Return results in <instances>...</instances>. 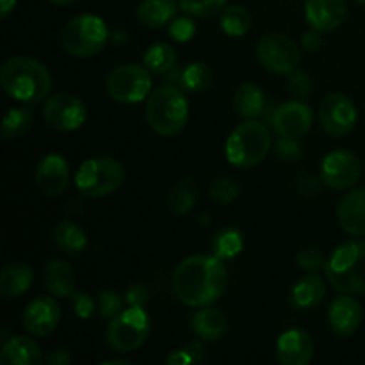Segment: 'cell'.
Returning <instances> with one entry per match:
<instances>
[{"mask_svg":"<svg viewBox=\"0 0 365 365\" xmlns=\"http://www.w3.org/2000/svg\"><path fill=\"white\" fill-rule=\"evenodd\" d=\"M227 287V269L216 255H192L178 264L173 274L177 298L187 307H209Z\"/></svg>","mask_w":365,"mask_h":365,"instance_id":"6da1fadb","label":"cell"},{"mask_svg":"<svg viewBox=\"0 0 365 365\" xmlns=\"http://www.w3.org/2000/svg\"><path fill=\"white\" fill-rule=\"evenodd\" d=\"M2 86L11 98L27 106H36L50 95L52 77L48 70L32 57H11L0 71Z\"/></svg>","mask_w":365,"mask_h":365,"instance_id":"7a4b0ae2","label":"cell"},{"mask_svg":"<svg viewBox=\"0 0 365 365\" xmlns=\"http://www.w3.org/2000/svg\"><path fill=\"white\" fill-rule=\"evenodd\" d=\"M146 120L159 135H178L189 120L187 98L180 89L170 84L153 89L146 102Z\"/></svg>","mask_w":365,"mask_h":365,"instance_id":"3957f363","label":"cell"},{"mask_svg":"<svg viewBox=\"0 0 365 365\" xmlns=\"http://www.w3.org/2000/svg\"><path fill=\"white\" fill-rule=\"evenodd\" d=\"M327 277L337 291L344 294L365 292V241H346L334 250L328 259Z\"/></svg>","mask_w":365,"mask_h":365,"instance_id":"277c9868","label":"cell"},{"mask_svg":"<svg viewBox=\"0 0 365 365\" xmlns=\"http://www.w3.org/2000/svg\"><path fill=\"white\" fill-rule=\"evenodd\" d=\"M271 148L269 130L264 123L255 120H248L234 128L225 145V155L227 160L235 168L257 166L266 159Z\"/></svg>","mask_w":365,"mask_h":365,"instance_id":"5b68a950","label":"cell"},{"mask_svg":"<svg viewBox=\"0 0 365 365\" xmlns=\"http://www.w3.org/2000/svg\"><path fill=\"white\" fill-rule=\"evenodd\" d=\"M109 41L106 21L96 14H78L71 18L63 29V48L73 57H93L103 50Z\"/></svg>","mask_w":365,"mask_h":365,"instance_id":"8992f818","label":"cell"},{"mask_svg":"<svg viewBox=\"0 0 365 365\" xmlns=\"http://www.w3.org/2000/svg\"><path fill=\"white\" fill-rule=\"evenodd\" d=\"M123 166L110 157H93L84 160L75 173V185L88 198L109 196L123 184Z\"/></svg>","mask_w":365,"mask_h":365,"instance_id":"52a82bcc","label":"cell"},{"mask_svg":"<svg viewBox=\"0 0 365 365\" xmlns=\"http://www.w3.org/2000/svg\"><path fill=\"white\" fill-rule=\"evenodd\" d=\"M150 334V317L143 307L130 305L110 319L107 328V342L120 353L135 351L145 344Z\"/></svg>","mask_w":365,"mask_h":365,"instance_id":"ba28073f","label":"cell"},{"mask_svg":"<svg viewBox=\"0 0 365 365\" xmlns=\"http://www.w3.org/2000/svg\"><path fill=\"white\" fill-rule=\"evenodd\" d=\"M152 71L138 64H123L109 73L107 95L120 103H139L152 93Z\"/></svg>","mask_w":365,"mask_h":365,"instance_id":"9c48e42d","label":"cell"},{"mask_svg":"<svg viewBox=\"0 0 365 365\" xmlns=\"http://www.w3.org/2000/svg\"><path fill=\"white\" fill-rule=\"evenodd\" d=\"M257 59L267 71L277 75H291L298 68L302 53L299 46L284 34H267L255 48Z\"/></svg>","mask_w":365,"mask_h":365,"instance_id":"30bf717a","label":"cell"},{"mask_svg":"<svg viewBox=\"0 0 365 365\" xmlns=\"http://www.w3.org/2000/svg\"><path fill=\"white\" fill-rule=\"evenodd\" d=\"M43 118L50 128L59 132L77 130L88 118V109L81 98L70 93H56L48 96L43 107Z\"/></svg>","mask_w":365,"mask_h":365,"instance_id":"8fae6325","label":"cell"},{"mask_svg":"<svg viewBox=\"0 0 365 365\" xmlns=\"http://www.w3.org/2000/svg\"><path fill=\"white\" fill-rule=\"evenodd\" d=\"M359 113L349 96L342 93H331L321 102L319 121L327 134L342 138L355 128Z\"/></svg>","mask_w":365,"mask_h":365,"instance_id":"7c38bea8","label":"cell"},{"mask_svg":"<svg viewBox=\"0 0 365 365\" xmlns=\"http://www.w3.org/2000/svg\"><path fill=\"white\" fill-rule=\"evenodd\" d=\"M362 173L359 157L349 150H335L328 153L321 164V180L327 187L346 191L353 187Z\"/></svg>","mask_w":365,"mask_h":365,"instance_id":"4fadbf2b","label":"cell"},{"mask_svg":"<svg viewBox=\"0 0 365 365\" xmlns=\"http://www.w3.org/2000/svg\"><path fill=\"white\" fill-rule=\"evenodd\" d=\"M312 118V109L302 100H294V102L282 103L274 109L271 125L280 138L298 139L310 130Z\"/></svg>","mask_w":365,"mask_h":365,"instance_id":"5bb4252c","label":"cell"},{"mask_svg":"<svg viewBox=\"0 0 365 365\" xmlns=\"http://www.w3.org/2000/svg\"><path fill=\"white\" fill-rule=\"evenodd\" d=\"M61 321V307L56 296H38L24 310L21 323L31 335L45 337L52 334Z\"/></svg>","mask_w":365,"mask_h":365,"instance_id":"9a60e30c","label":"cell"},{"mask_svg":"<svg viewBox=\"0 0 365 365\" xmlns=\"http://www.w3.org/2000/svg\"><path fill=\"white\" fill-rule=\"evenodd\" d=\"M70 184V168L64 157L57 153L43 157L36 170V187L46 198L63 195Z\"/></svg>","mask_w":365,"mask_h":365,"instance_id":"2e32d148","label":"cell"},{"mask_svg":"<svg viewBox=\"0 0 365 365\" xmlns=\"http://www.w3.org/2000/svg\"><path fill=\"white\" fill-rule=\"evenodd\" d=\"M312 356L314 342L305 330L291 328L278 337L277 360L282 365H307Z\"/></svg>","mask_w":365,"mask_h":365,"instance_id":"e0dca14e","label":"cell"},{"mask_svg":"<svg viewBox=\"0 0 365 365\" xmlns=\"http://www.w3.org/2000/svg\"><path fill=\"white\" fill-rule=\"evenodd\" d=\"M362 323V307L353 296H339L328 310V324L339 337H349Z\"/></svg>","mask_w":365,"mask_h":365,"instance_id":"ac0fdd59","label":"cell"},{"mask_svg":"<svg viewBox=\"0 0 365 365\" xmlns=\"http://www.w3.org/2000/svg\"><path fill=\"white\" fill-rule=\"evenodd\" d=\"M305 18L316 31H335L346 18V0H307Z\"/></svg>","mask_w":365,"mask_h":365,"instance_id":"d6986e66","label":"cell"},{"mask_svg":"<svg viewBox=\"0 0 365 365\" xmlns=\"http://www.w3.org/2000/svg\"><path fill=\"white\" fill-rule=\"evenodd\" d=\"M337 220L342 230L355 237L365 235V187L351 189L341 198Z\"/></svg>","mask_w":365,"mask_h":365,"instance_id":"ffe728a7","label":"cell"},{"mask_svg":"<svg viewBox=\"0 0 365 365\" xmlns=\"http://www.w3.org/2000/svg\"><path fill=\"white\" fill-rule=\"evenodd\" d=\"M43 285L56 298H68L75 291V271L66 260L53 259L41 271Z\"/></svg>","mask_w":365,"mask_h":365,"instance_id":"44dd1931","label":"cell"},{"mask_svg":"<svg viewBox=\"0 0 365 365\" xmlns=\"http://www.w3.org/2000/svg\"><path fill=\"white\" fill-rule=\"evenodd\" d=\"M43 362L38 342L25 335H16L4 344L0 351L2 365H38Z\"/></svg>","mask_w":365,"mask_h":365,"instance_id":"7402d4cb","label":"cell"},{"mask_svg":"<svg viewBox=\"0 0 365 365\" xmlns=\"http://www.w3.org/2000/svg\"><path fill=\"white\" fill-rule=\"evenodd\" d=\"M327 294V285L324 280L317 274L310 273L307 277L299 278L291 289V305L296 310H310L319 305Z\"/></svg>","mask_w":365,"mask_h":365,"instance_id":"603a6c76","label":"cell"},{"mask_svg":"<svg viewBox=\"0 0 365 365\" xmlns=\"http://www.w3.org/2000/svg\"><path fill=\"white\" fill-rule=\"evenodd\" d=\"M34 273L24 262H13L2 267L0 273V292L4 298H20L31 289Z\"/></svg>","mask_w":365,"mask_h":365,"instance_id":"cb8c5ba5","label":"cell"},{"mask_svg":"<svg viewBox=\"0 0 365 365\" xmlns=\"http://www.w3.org/2000/svg\"><path fill=\"white\" fill-rule=\"evenodd\" d=\"M228 321L220 309H207L198 310L192 317V331L198 335L202 341H220L227 334Z\"/></svg>","mask_w":365,"mask_h":365,"instance_id":"d4e9b609","label":"cell"},{"mask_svg":"<svg viewBox=\"0 0 365 365\" xmlns=\"http://www.w3.org/2000/svg\"><path fill=\"white\" fill-rule=\"evenodd\" d=\"M52 241L64 255H81L88 246V235L71 221H59L52 230Z\"/></svg>","mask_w":365,"mask_h":365,"instance_id":"484cf974","label":"cell"},{"mask_svg":"<svg viewBox=\"0 0 365 365\" xmlns=\"http://www.w3.org/2000/svg\"><path fill=\"white\" fill-rule=\"evenodd\" d=\"M177 14L175 0H143L138 7V20L146 29H160Z\"/></svg>","mask_w":365,"mask_h":365,"instance_id":"4316f807","label":"cell"},{"mask_svg":"<svg viewBox=\"0 0 365 365\" xmlns=\"http://www.w3.org/2000/svg\"><path fill=\"white\" fill-rule=\"evenodd\" d=\"M264 107H266V96H264L262 89L255 84H245L239 86L234 93V109L239 116L246 118V120H253L259 114H262Z\"/></svg>","mask_w":365,"mask_h":365,"instance_id":"83f0119b","label":"cell"},{"mask_svg":"<svg viewBox=\"0 0 365 365\" xmlns=\"http://www.w3.org/2000/svg\"><path fill=\"white\" fill-rule=\"evenodd\" d=\"M196 198H198V191H196L195 182L182 178L171 187L170 196H168V209L175 216H185L195 209Z\"/></svg>","mask_w":365,"mask_h":365,"instance_id":"f1b7e54d","label":"cell"},{"mask_svg":"<svg viewBox=\"0 0 365 365\" xmlns=\"http://www.w3.org/2000/svg\"><path fill=\"white\" fill-rule=\"evenodd\" d=\"M32 120H34V110L27 103L7 110L2 121L4 139L6 141H13V139H18L27 134L32 127Z\"/></svg>","mask_w":365,"mask_h":365,"instance_id":"f546056e","label":"cell"},{"mask_svg":"<svg viewBox=\"0 0 365 365\" xmlns=\"http://www.w3.org/2000/svg\"><path fill=\"white\" fill-rule=\"evenodd\" d=\"M175 63H177V53H175L173 46L168 43H155L146 50L145 57H143L145 68L157 75H166L168 71L173 70Z\"/></svg>","mask_w":365,"mask_h":365,"instance_id":"4dcf8cb0","label":"cell"},{"mask_svg":"<svg viewBox=\"0 0 365 365\" xmlns=\"http://www.w3.org/2000/svg\"><path fill=\"white\" fill-rule=\"evenodd\" d=\"M245 248L242 234L234 227H227L216 234L212 241V252L217 259H235Z\"/></svg>","mask_w":365,"mask_h":365,"instance_id":"1f68e13d","label":"cell"},{"mask_svg":"<svg viewBox=\"0 0 365 365\" xmlns=\"http://www.w3.org/2000/svg\"><path fill=\"white\" fill-rule=\"evenodd\" d=\"M252 25V16L242 6H228L221 13V29L230 38H241L248 32Z\"/></svg>","mask_w":365,"mask_h":365,"instance_id":"d6a6232c","label":"cell"},{"mask_svg":"<svg viewBox=\"0 0 365 365\" xmlns=\"http://www.w3.org/2000/svg\"><path fill=\"white\" fill-rule=\"evenodd\" d=\"M212 82V70L203 63H191L180 71V86L187 93L205 91Z\"/></svg>","mask_w":365,"mask_h":365,"instance_id":"836d02e7","label":"cell"},{"mask_svg":"<svg viewBox=\"0 0 365 365\" xmlns=\"http://www.w3.org/2000/svg\"><path fill=\"white\" fill-rule=\"evenodd\" d=\"M228 0H178L182 11L196 18H209L221 13Z\"/></svg>","mask_w":365,"mask_h":365,"instance_id":"e575fe53","label":"cell"},{"mask_svg":"<svg viewBox=\"0 0 365 365\" xmlns=\"http://www.w3.org/2000/svg\"><path fill=\"white\" fill-rule=\"evenodd\" d=\"M209 195L214 202L217 203H230L237 198L239 195V185L235 184L234 180L227 177H220V178H214L210 182V187H209Z\"/></svg>","mask_w":365,"mask_h":365,"instance_id":"d590c367","label":"cell"},{"mask_svg":"<svg viewBox=\"0 0 365 365\" xmlns=\"http://www.w3.org/2000/svg\"><path fill=\"white\" fill-rule=\"evenodd\" d=\"M296 262L302 269L309 271V273H317V271L323 269L327 264H324V255L321 250L317 248H303L302 252L296 255Z\"/></svg>","mask_w":365,"mask_h":365,"instance_id":"8d00e7d4","label":"cell"},{"mask_svg":"<svg viewBox=\"0 0 365 365\" xmlns=\"http://www.w3.org/2000/svg\"><path fill=\"white\" fill-rule=\"evenodd\" d=\"M123 302L114 291H102L98 294V310L103 319H113L121 312Z\"/></svg>","mask_w":365,"mask_h":365,"instance_id":"74e56055","label":"cell"},{"mask_svg":"<svg viewBox=\"0 0 365 365\" xmlns=\"http://www.w3.org/2000/svg\"><path fill=\"white\" fill-rule=\"evenodd\" d=\"M289 89L298 98H307L312 93V81L305 71L296 70L289 75Z\"/></svg>","mask_w":365,"mask_h":365,"instance_id":"f35d334b","label":"cell"},{"mask_svg":"<svg viewBox=\"0 0 365 365\" xmlns=\"http://www.w3.org/2000/svg\"><path fill=\"white\" fill-rule=\"evenodd\" d=\"M71 307H73L75 314L81 319H89L96 312L95 299L89 294H86V292H73L71 294Z\"/></svg>","mask_w":365,"mask_h":365,"instance_id":"ab89813d","label":"cell"},{"mask_svg":"<svg viewBox=\"0 0 365 365\" xmlns=\"http://www.w3.org/2000/svg\"><path fill=\"white\" fill-rule=\"evenodd\" d=\"M196 27H195V21L191 18H177L173 24L170 25V34L175 41H180L185 43L195 36Z\"/></svg>","mask_w":365,"mask_h":365,"instance_id":"60d3db41","label":"cell"},{"mask_svg":"<svg viewBox=\"0 0 365 365\" xmlns=\"http://www.w3.org/2000/svg\"><path fill=\"white\" fill-rule=\"evenodd\" d=\"M278 155L285 157V159H296V157L302 155V146L298 145V139L280 138V141H278Z\"/></svg>","mask_w":365,"mask_h":365,"instance_id":"b9f144b4","label":"cell"},{"mask_svg":"<svg viewBox=\"0 0 365 365\" xmlns=\"http://www.w3.org/2000/svg\"><path fill=\"white\" fill-rule=\"evenodd\" d=\"M146 299H148V294H146V287H143V285H132L127 291V296H125V302L128 305L143 307L146 303Z\"/></svg>","mask_w":365,"mask_h":365,"instance_id":"7bdbcfd3","label":"cell"},{"mask_svg":"<svg viewBox=\"0 0 365 365\" xmlns=\"http://www.w3.org/2000/svg\"><path fill=\"white\" fill-rule=\"evenodd\" d=\"M302 46L305 52H317V50L321 48V32L316 31V29L305 32V36L302 38Z\"/></svg>","mask_w":365,"mask_h":365,"instance_id":"ee69618b","label":"cell"},{"mask_svg":"<svg viewBox=\"0 0 365 365\" xmlns=\"http://www.w3.org/2000/svg\"><path fill=\"white\" fill-rule=\"evenodd\" d=\"M166 362L170 365H187L196 362V360L195 356L189 353V349H177V351H173L171 355H168Z\"/></svg>","mask_w":365,"mask_h":365,"instance_id":"f6af8a7d","label":"cell"},{"mask_svg":"<svg viewBox=\"0 0 365 365\" xmlns=\"http://www.w3.org/2000/svg\"><path fill=\"white\" fill-rule=\"evenodd\" d=\"M70 360H71V356L66 349H56V351L50 353L48 359H46V362H48L50 365H66Z\"/></svg>","mask_w":365,"mask_h":365,"instance_id":"bcb514c9","label":"cell"},{"mask_svg":"<svg viewBox=\"0 0 365 365\" xmlns=\"http://www.w3.org/2000/svg\"><path fill=\"white\" fill-rule=\"evenodd\" d=\"M109 39L116 46H121V45H125V43L128 41V36H127V32H125V31H114L113 34H109Z\"/></svg>","mask_w":365,"mask_h":365,"instance_id":"7dc6e473","label":"cell"},{"mask_svg":"<svg viewBox=\"0 0 365 365\" xmlns=\"http://www.w3.org/2000/svg\"><path fill=\"white\" fill-rule=\"evenodd\" d=\"M16 6V0H0V16L7 18Z\"/></svg>","mask_w":365,"mask_h":365,"instance_id":"c3c4849f","label":"cell"},{"mask_svg":"<svg viewBox=\"0 0 365 365\" xmlns=\"http://www.w3.org/2000/svg\"><path fill=\"white\" fill-rule=\"evenodd\" d=\"M52 4H57V6H68V4L75 2V0H50Z\"/></svg>","mask_w":365,"mask_h":365,"instance_id":"681fc988","label":"cell"},{"mask_svg":"<svg viewBox=\"0 0 365 365\" xmlns=\"http://www.w3.org/2000/svg\"><path fill=\"white\" fill-rule=\"evenodd\" d=\"M106 364H127L125 360H107Z\"/></svg>","mask_w":365,"mask_h":365,"instance_id":"f907efd6","label":"cell"},{"mask_svg":"<svg viewBox=\"0 0 365 365\" xmlns=\"http://www.w3.org/2000/svg\"><path fill=\"white\" fill-rule=\"evenodd\" d=\"M355 2H359V4H365V0H355Z\"/></svg>","mask_w":365,"mask_h":365,"instance_id":"816d5d0a","label":"cell"}]
</instances>
